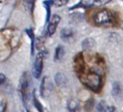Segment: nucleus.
<instances>
[{
    "label": "nucleus",
    "instance_id": "8",
    "mask_svg": "<svg viewBox=\"0 0 123 112\" xmlns=\"http://www.w3.org/2000/svg\"><path fill=\"white\" fill-rule=\"evenodd\" d=\"M63 55H64V49L61 45H58L56 48V49H55V54H54L55 60L61 59Z\"/></svg>",
    "mask_w": 123,
    "mask_h": 112
},
{
    "label": "nucleus",
    "instance_id": "4",
    "mask_svg": "<svg viewBox=\"0 0 123 112\" xmlns=\"http://www.w3.org/2000/svg\"><path fill=\"white\" fill-rule=\"evenodd\" d=\"M61 21V17L57 15H54L51 17V19H50V21L48 26V28H47V32H48V35L51 36L53 35L54 32H56L57 27Z\"/></svg>",
    "mask_w": 123,
    "mask_h": 112
},
{
    "label": "nucleus",
    "instance_id": "3",
    "mask_svg": "<svg viewBox=\"0 0 123 112\" xmlns=\"http://www.w3.org/2000/svg\"><path fill=\"white\" fill-rule=\"evenodd\" d=\"M44 55L42 51L37 54L35 58L33 65V69H32L33 76L35 78H39L40 76L41 75L42 70H43V65H44Z\"/></svg>",
    "mask_w": 123,
    "mask_h": 112
},
{
    "label": "nucleus",
    "instance_id": "14",
    "mask_svg": "<svg viewBox=\"0 0 123 112\" xmlns=\"http://www.w3.org/2000/svg\"><path fill=\"white\" fill-rule=\"evenodd\" d=\"M27 32L31 40V55H33L34 54V43H35L34 42H35V36H34V33L32 32V30H27Z\"/></svg>",
    "mask_w": 123,
    "mask_h": 112
},
{
    "label": "nucleus",
    "instance_id": "10",
    "mask_svg": "<svg viewBox=\"0 0 123 112\" xmlns=\"http://www.w3.org/2000/svg\"><path fill=\"white\" fill-rule=\"evenodd\" d=\"M72 35H73V32L71 31L70 29L68 28H64L62 29L61 32V36L63 38V40L68 39V38H71Z\"/></svg>",
    "mask_w": 123,
    "mask_h": 112
},
{
    "label": "nucleus",
    "instance_id": "2",
    "mask_svg": "<svg viewBox=\"0 0 123 112\" xmlns=\"http://www.w3.org/2000/svg\"><path fill=\"white\" fill-rule=\"evenodd\" d=\"M30 88V76L28 72H24L19 80V91L23 102H26L29 94Z\"/></svg>",
    "mask_w": 123,
    "mask_h": 112
},
{
    "label": "nucleus",
    "instance_id": "6",
    "mask_svg": "<svg viewBox=\"0 0 123 112\" xmlns=\"http://www.w3.org/2000/svg\"><path fill=\"white\" fill-rule=\"evenodd\" d=\"M96 45V42L91 38H87L82 42V48L84 51H90Z\"/></svg>",
    "mask_w": 123,
    "mask_h": 112
},
{
    "label": "nucleus",
    "instance_id": "12",
    "mask_svg": "<svg viewBox=\"0 0 123 112\" xmlns=\"http://www.w3.org/2000/svg\"><path fill=\"white\" fill-rule=\"evenodd\" d=\"M34 105H35V106L36 107V108L37 109V111H38L39 112H44V109H43V107H42L41 104V103L37 101V99L36 98V97L34 95Z\"/></svg>",
    "mask_w": 123,
    "mask_h": 112
},
{
    "label": "nucleus",
    "instance_id": "5",
    "mask_svg": "<svg viewBox=\"0 0 123 112\" xmlns=\"http://www.w3.org/2000/svg\"><path fill=\"white\" fill-rule=\"evenodd\" d=\"M54 81L58 87H61V88L65 87V86H67V84H68V79H67V76L61 72H58L55 75Z\"/></svg>",
    "mask_w": 123,
    "mask_h": 112
},
{
    "label": "nucleus",
    "instance_id": "9",
    "mask_svg": "<svg viewBox=\"0 0 123 112\" xmlns=\"http://www.w3.org/2000/svg\"><path fill=\"white\" fill-rule=\"evenodd\" d=\"M94 106V99L92 98H90L89 100L85 103L84 105V110L86 112H91L93 109Z\"/></svg>",
    "mask_w": 123,
    "mask_h": 112
},
{
    "label": "nucleus",
    "instance_id": "17",
    "mask_svg": "<svg viewBox=\"0 0 123 112\" xmlns=\"http://www.w3.org/2000/svg\"><path fill=\"white\" fill-rule=\"evenodd\" d=\"M6 76L4 75L3 74H2V73H0V85L3 84L4 83L6 82Z\"/></svg>",
    "mask_w": 123,
    "mask_h": 112
},
{
    "label": "nucleus",
    "instance_id": "13",
    "mask_svg": "<svg viewBox=\"0 0 123 112\" xmlns=\"http://www.w3.org/2000/svg\"><path fill=\"white\" fill-rule=\"evenodd\" d=\"M69 1L70 0H54V5L56 7H61V6H65Z\"/></svg>",
    "mask_w": 123,
    "mask_h": 112
},
{
    "label": "nucleus",
    "instance_id": "7",
    "mask_svg": "<svg viewBox=\"0 0 123 112\" xmlns=\"http://www.w3.org/2000/svg\"><path fill=\"white\" fill-rule=\"evenodd\" d=\"M122 89L121 87V84L118 82H117V81H115L112 84V94L113 97L118 98L122 95Z\"/></svg>",
    "mask_w": 123,
    "mask_h": 112
},
{
    "label": "nucleus",
    "instance_id": "16",
    "mask_svg": "<svg viewBox=\"0 0 123 112\" xmlns=\"http://www.w3.org/2000/svg\"><path fill=\"white\" fill-rule=\"evenodd\" d=\"M104 112H116V107L114 106H107L105 107Z\"/></svg>",
    "mask_w": 123,
    "mask_h": 112
},
{
    "label": "nucleus",
    "instance_id": "11",
    "mask_svg": "<svg viewBox=\"0 0 123 112\" xmlns=\"http://www.w3.org/2000/svg\"><path fill=\"white\" fill-rule=\"evenodd\" d=\"M91 1V4H93V5L98 6H102L104 5H106L108 4L111 0H90Z\"/></svg>",
    "mask_w": 123,
    "mask_h": 112
},
{
    "label": "nucleus",
    "instance_id": "15",
    "mask_svg": "<svg viewBox=\"0 0 123 112\" xmlns=\"http://www.w3.org/2000/svg\"><path fill=\"white\" fill-rule=\"evenodd\" d=\"M77 108V104L74 101H70V104L68 105V109L70 112H76V110Z\"/></svg>",
    "mask_w": 123,
    "mask_h": 112
},
{
    "label": "nucleus",
    "instance_id": "1",
    "mask_svg": "<svg viewBox=\"0 0 123 112\" xmlns=\"http://www.w3.org/2000/svg\"><path fill=\"white\" fill-rule=\"evenodd\" d=\"M92 25L97 27L112 28L118 24V19L115 12L108 8H98L93 11L90 15Z\"/></svg>",
    "mask_w": 123,
    "mask_h": 112
},
{
    "label": "nucleus",
    "instance_id": "18",
    "mask_svg": "<svg viewBox=\"0 0 123 112\" xmlns=\"http://www.w3.org/2000/svg\"><path fill=\"white\" fill-rule=\"evenodd\" d=\"M121 27H122V31H123V21H122V24H121Z\"/></svg>",
    "mask_w": 123,
    "mask_h": 112
}]
</instances>
